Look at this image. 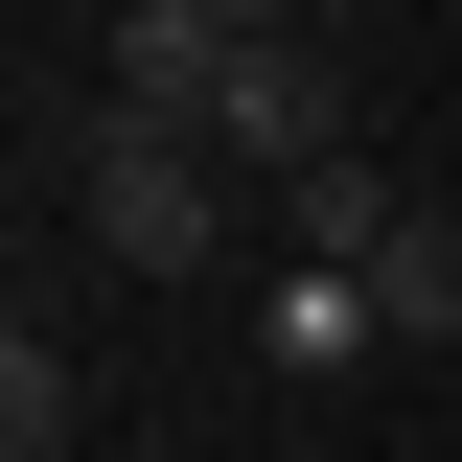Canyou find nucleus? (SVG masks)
Masks as SVG:
<instances>
[{"label":"nucleus","mask_w":462,"mask_h":462,"mask_svg":"<svg viewBox=\"0 0 462 462\" xmlns=\"http://www.w3.org/2000/svg\"><path fill=\"white\" fill-rule=\"evenodd\" d=\"M370 300H393V346H462V208H439V185L393 208V254H370Z\"/></svg>","instance_id":"39448f33"},{"label":"nucleus","mask_w":462,"mask_h":462,"mask_svg":"<svg viewBox=\"0 0 462 462\" xmlns=\"http://www.w3.org/2000/svg\"><path fill=\"white\" fill-rule=\"evenodd\" d=\"M208 23H324V47H346V23H370V0H208Z\"/></svg>","instance_id":"6e6552de"},{"label":"nucleus","mask_w":462,"mask_h":462,"mask_svg":"<svg viewBox=\"0 0 462 462\" xmlns=\"http://www.w3.org/2000/svg\"><path fill=\"white\" fill-rule=\"evenodd\" d=\"M69 439H93V370L47 324H0V462H69Z\"/></svg>","instance_id":"423d86ee"},{"label":"nucleus","mask_w":462,"mask_h":462,"mask_svg":"<svg viewBox=\"0 0 462 462\" xmlns=\"http://www.w3.org/2000/svg\"><path fill=\"white\" fill-rule=\"evenodd\" d=\"M254 346H278L300 393H346V370H393V300H370V254H278V300H254Z\"/></svg>","instance_id":"20e7f679"},{"label":"nucleus","mask_w":462,"mask_h":462,"mask_svg":"<svg viewBox=\"0 0 462 462\" xmlns=\"http://www.w3.org/2000/svg\"><path fill=\"white\" fill-rule=\"evenodd\" d=\"M93 116L208 139V116H231V23H208V0H116V23H93ZM208 162H231V139H208Z\"/></svg>","instance_id":"7ed1b4c3"},{"label":"nucleus","mask_w":462,"mask_h":462,"mask_svg":"<svg viewBox=\"0 0 462 462\" xmlns=\"http://www.w3.org/2000/svg\"><path fill=\"white\" fill-rule=\"evenodd\" d=\"M47 139H69V231H93L116 278H208V254H231V162H208V139H162V116H93V93H69Z\"/></svg>","instance_id":"f257e3e1"},{"label":"nucleus","mask_w":462,"mask_h":462,"mask_svg":"<svg viewBox=\"0 0 462 462\" xmlns=\"http://www.w3.org/2000/svg\"><path fill=\"white\" fill-rule=\"evenodd\" d=\"M231 185H254V208H278V185H324V162H370V116H346V47L324 23H231Z\"/></svg>","instance_id":"f03ea898"},{"label":"nucleus","mask_w":462,"mask_h":462,"mask_svg":"<svg viewBox=\"0 0 462 462\" xmlns=\"http://www.w3.org/2000/svg\"><path fill=\"white\" fill-rule=\"evenodd\" d=\"M393 208H416L393 162H324V185H278V254H393Z\"/></svg>","instance_id":"0eeeda50"}]
</instances>
